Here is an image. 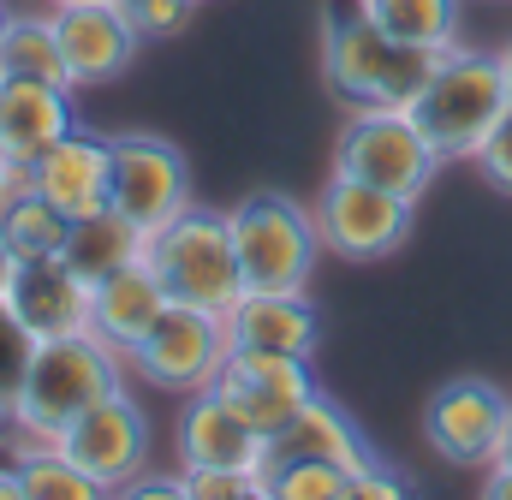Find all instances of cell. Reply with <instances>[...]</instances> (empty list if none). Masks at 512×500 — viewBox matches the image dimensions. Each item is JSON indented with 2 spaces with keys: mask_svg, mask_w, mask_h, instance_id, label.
<instances>
[{
  "mask_svg": "<svg viewBox=\"0 0 512 500\" xmlns=\"http://www.w3.org/2000/svg\"><path fill=\"white\" fill-rule=\"evenodd\" d=\"M108 143H114V161H108V209H120L143 233H155L161 221H173L191 203V167H185L179 143H167L155 131H120Z\"/></svg>",
  "mask_w": 512,
  "mask_h": 500,
  "instance_id": "obj_9",
  "label": "cell"
},
{
  "mask_svg": "<svg viewBox=\"0 0 512 500\" xmlns=\"http://www.w3.org/2000/svg\"><path fill=\"white\" fill-rule=\"evenodd\" d=\"M90 292H96V286H90L60 250H48V256H18V262H12L0 304H6L36 340H66V334H84V328H90Z\"/></svg>",
  "mask_w": 512,
  "mask_h": 500,
  "instance_id": "obj_13",
  "label": "cell"
},
{
  "mask_svg": "<svg viewBox=\"0 0 512 500\" xmlns=\"http://www.w3.org/2000/svg\"><path fill=\"white\" fill-rule=\"evenodd\" d=\"M233 250L245 292H310V274L322 262L316 215L286 191H251L233 215Z\"/></svg>",
  "mask_w": 512,
  "mask_h": 500,
  "instance_id": "obj_5",
  "label": "cell"
},
{
  "mask_svg": "<svg viewBox=\"0 0 512 500\" xmlns=\"http://www.w3.org/2000/svg\"><path fill=\"white\" fill-rule=\"evenodd\" d=\"M143 262L161 274L173 304H197V310H233V298L245 292L239 274V250H233V221L215 209H179L173 221H161L143 239Z\"/></svg>",
  "mask_w": 512,
  "mask_h": 500,
  "instance_id": "obj_4",
  "label": "cell"
},
{
  "mask_svg": "<svg viewBox=\"0 0 512 500\" xmlns=\"http://www.w3.org/2000/svg\"><path fill=\"white\" fill-rule=\"evenodd\" d=\"M18 185H24V173H18V167H12V161L0 155V209H6V197H12Z\"/></svg>",
  "mask_w": 512,
  "mask_h": 500,
  "instance_id": "obj_33",
  "label": "cell"
},
{
  "mask_svg": "<svg viewBox=\"0 0 512 500\" xmlns=\"http://www.w3.org/2000/svg\"><path fill=\"white\" fill-rule=\"evenodd\" d=\"M0 84H6V72H0Z\"/></svg>",
  "mask_w": 512,
  "mask_h": 500,
  "instance_id": "obj_40",
  "label": "cell"
},
{
  "mask_svg": "<svg viewBox=\"0 0 512 500\" xmlns=\"http://www.w3.org/2000/svg\"><path fill=\"white\" fill-rule=\"evenodd\" d=\"M215 393L251 423L262 441H274L322 387L310 375V358H292V352H251V346H233L227 364L215 375Z\"/></svg>",
  "mask_w": 512,
  "mask_h": 500,
  "instance_id": "obj_10",
  "label": "cell"
},
{
  "mask_svg": "<svg viewBox=\"0 0 512 500\" xmlns=\"http://www.w3.org/2000/svg\"><path fill=\"white\" fill-rule=\"evenodd\" d=\"M36 346H42V340H36V334L6 310V304H0V399H6V405L18 399V387H24V375H30Z\"/></svg>",
  "mask_w": 512,
  "mask_h": 500,
  "instance_id": "obj_28",
  "label": "cell"
},
{
  "mask_svg": "<svg viewBox=\"0 0 512 500\" xmlns=\"http://www.w3.org/2000/svg\"><path fill=\"white\" fill-rule=\"evenodd\" d=\"M507 72L501 54L483 48H447L435 78L423 84V96L411 102L417 131L435 143L441 161H471V149L489 137V125L507 114Z\"/></svg>",
  "mask_w": 512,
  "mask_h": 500,
  "instance_id": "obj_3",
  "label": "cell"
},
{
  "mask_svg": "<svg viewBox=\"0 0 512 500\" xmlns=\"http://www.w3.org/2000/svg\"><path fill=\"white\" fill-rule=\"evenodd\" d=\"M227 334H233V346H251V352L310 358L322 340V316H316L310 292H239L227 310Z\"/></svg>",
  "mask_w": 512,
  "mask_h": 500,
  "instance_id": "obj_18",
  "label": "cell"
},
{
  "mask_svg": "<svg viewBox=\"0 0 512 500\" xmlns=\"http://www.w3.org/2000/svg\"><path fill=\"white\" fill-rule=\"evenodd\" d=\"M483 495H489V500H512V471H507V465H489V477H483Z\"/></svg>",
  "mask_w": 512,
  "mask_h": 500,
  "instance_id": "obj_32",
  "label": "cell"
},
{
  "mask_svg": "<svg viewBox=\"0 0 512 500\" xmlns=\"http://www.w3.org/2000/svg\"><path fill=\"white\" fill-rule=\"evenodd\" d=\"M495 465H507V471H512V417H507V435H501V453H495Z\"/></svg>",
  "mask_w": 512,
  "mask_h": 500,
  "instance_id": "obj_35",
  "label": "cell"
},
{
  "mask_svg": "<svg viewBox=\"0 0 512 500\" xmlns=\"http://www.w3.org/2000/svg\"><path fill=\"white\" fill-rule=\"evenodd\" d=\"M54 447H60L78 471H90V483H96L102 495H120L131 477L143 471V459H149V423H143V411H137V399H131L126 387H114V393L96 399Z\"/></svg>",
  "mask_w": 512,
  "mask_h": 500,
  "instance_id": "obj_12",
  "label": "cell"
},
{
  "mask_svg": "<svg viewBox=\"0 0 512 500\" xmlns=\"http://www.w3.org/2000/svg\"><path fill=\"white\" fill-rule=\"evenodd\" d=\"M352 477L322 459H268L262 465V495L274 500H346Z\"/></svg>",
  "mask_w": 512,
  "mask_h": 500,
  "instance_id": "obj_26",
  "label": "cell"
},
{
  "mask_svg": "<svg viewBox=\"0 0 512 500\" xmlns=\"http://www.w3.org/2000/svg\"><path fill=\"white\" fill-rule=\"evenodd\" d=\"M114 6L143 42H161V36L185 30V18L197 12V0H114Z\"/></svg>",
  "mask_w": 512,
  "mask_h": 500,
  "instance_id": "obj_29",
  "label": "cell"
},
{
  "mask_svg": "<svg viewBox=\"0 0 512 500\" xmlns=\"http://www.w3.org/2000/svg\"><path fill=\"white\" fill-rule=\"evenodd\" d=\"M334 173L382 185V191H399V197L417 203L435 185L441 155L417 131L411 108H352V120L340 125V137H334Z\"/></svg>",
  "mask_w": 512,
  "mask_h": 500,
  "instance_id": "obj_6",
  "label": "cell"
},
{
  "mask_svg": "<svg viewBox=\"0 0 512 500\" xmlns=\"http://www.w3.org/2000/svg\"><path fill=\"white\" fill-rule=\"evenodd\" d=\"M12 262H18V256H12V250L0 245V292H6V274H12Z\"/></svg>",
  "mask_w": 512,
  "mask_h": 500,
  "instance_id": "obj_36",
  "label": "cell"
},
{
  "mask_svg": "<svg viewBox=\"0 0 512 500\" xmlns=\"http://www.w3.org/2000/svg\"><path fill=\"white\" fill-rule=\"evenodd\" d=\"M54 6H60V0H54Z\"/></svg>",
  "mask_w": 512,
  "mask_h": 500,
  "instance_id": "obj_41",
  "label": "cell"
},
{
  "mask_svg": "<svg viewBox=\"0 0 512 500\" xmlns=\"http://www.w3.org/2000/svg\"><path fill=\"white\" fill-rule=\"evenodd\" d=\"M316 233L322 250L346 256V262H382L411 239V215L417 203L382 191V185H364V179H346V173H328L322 197H316Z\"/></svg>",
  "mask_w": 512,
  "mask_h": 500,
  "instance_id": "obj_8",
  "label": "cell"
},
{
  "mask_svg": "<svg viewBox=\"0 0 512 500\" xmlns=\"http://www.w3.org/2000/svg\"><path fill=\"white\" fill-rule=\"evenodd\" d=\"M233 352V334H227V316L221 310H197V304H167L161 322L126 352V364L137 370V381L161 387V393H203L215 387V375Z\"/></svg>",
  "mask_w": 512,
  "mask_h": 500,
  "instance_id": "obj_7",
  "label": "cell"
},
{
  "mask_svg": "<svg viewBox=\"0 0 512 500\" xmlns=\"http://www.w3.org/2000/svg\"><path fill=\"white\" fill-rule=\"evenodd\" d=\"M143 239H149V233H143L137 221H126L120 209H108V203H102V209H90V215H78V221L66 227L60 256H66V262L96 286V280L120 274L126 262H137V256H143Z\"/></svg>",
  "mask_w": 512,
  "mask_h": 500,
  "instance_id": "obj_21",
  "label": "cell"
},
{
  "mask_svg": "<svg viewBox=\"0 0 512 500\" xmlns=\"http://www.w3.org/2000/svg\"><path fill=\"white\" fill-rule=\"evenodd\" d=\"M108 161H114V143L78 125V131H66L42 161L24 167V185H30L36 197H48L66 221H78V215H90V209L108 203Z\"/></svg>",
  "mask_w": 512,
  "mask_h": 500,
  "instance_id": "obj_15",
  "label": "cell"
},
{
  "mask_svg": "<svg viewBox=\"0 0 512 500\" xmlns=\"http://www.w3.org/2000/svg\"><path fill=\"white\" fill-rule=\"evenodd\" d=\"M114 387H126V352H114L102 334L84 328L66 340H42L18 399H12V429H18V441H60Z\"/></svg>",
  "mask_w": 512,
  "mask_h": 500,
  "instance_id": "obj_2",
  "label": "cell"
},
{
  "mask_svg": "<svg viewBox=\"0 0 512 500\" xmlns=\"http://www.w3.org/2000/svg\"><path fill=\"white\" fill-rule=\"evenodd\" d=\"M507 417H512V399L495 381L459 375V381L435 387V399L423 405V435L447 465H495Z\"/></svg>",
  "mask_w": 512,
  "mask_h": 500,
  "instance_id": "obj_11",
  "label": "cell"
},
{
  "mask_svg": "<svg viewBox=\"0 0 512 500\" xmlns=\"http://www.w3.org/2000/svg\"><path fill=\"white\" fill-rule=\"evenodd\" d=\"M185 500H251L262 495L256 471H227V465H179Z\"/></svg>",
  "mask_w": 512,
  "mask_h": 500,
  "instance_id": "obj_27",
  "label": "cell"
},
{
  "mask_svg": "<svg viewBox=\"0 0 512 500\" xmlns=\"http://www.w3.org/2000/svg\"><path fill=\"white\" fill-rule=\"evenodd\" d=\"M179 465H227V471H256L262 477L268 441L215 387H203V393L185 399V417H179Z\"/></svg>",
  "mask_w": 512,
  "mask_h": 500,
  "instance_id": "obj_17",
  "label": "cell"
},
{
  "mask_svg": "<svg viewBox=\"0 0 512 500\" xmlns=\"http://www.w3.org/2000/svg\"><path fill=\"white\" fill-rule=\"evenodd\" d=\"M54 36H60V60H66L72 90L114 84L120 72H131V60L143 48V36L120 18L114 0H60L54 6Z\"/></svg>",
  "mask_w": 512,
  "mask_h": 500,
  "instance_id": "obj_14",
  "label": "cell"
},
{
  "mask_svg": "<svg viewBox=\"0 0 512 500\" xmlns=\"http://www.w3.org/2000/svg\"><path fill=\"white\" fill-rule=\"evenodd\" d=\"M501 72H507V102H512V42L501 48Z\"/></svg>",
  "mask_w": 512,
  "mask_h": 500,
  "instance_id": "obj_37",
  "label": "cell"
},
{
  "mask_svg": "<svg viewBox=\"0 0 512 500\" xmlns=\"http://www.w3.org/2000/svg\"><path fill=\"white\" fill-rule=\"evenodd\" d=\"M0 495L24 500V483H18V465H0Z\"/></svg>",
  "mask_w": 512,
  "mask_h": 500,
  "instance_id": "obj_34",
  "label": "cell"
},
{
  "mask_svg": "<svg viewBox=\"0 0 512 500\" xmlns=\"http://www.w3.org/2000/svg\"><path fill=\"white\" fill-rule=\"evenodd\" d=\"M471 167L483 173V185H495L501 197H512V108L489 125V137L471 149Z\"/></svg>",
  "mask_w": 512,
  "mask_h": 500,
  "instance_id": "obj_30",
  "label": "cell"
},
{
  "mask_svg": "<svg viewBox=\"0 0 512 500\" xmlns=\"http://www.w3.org/2000/svg\"><path fill=\"white\" fill-rule=\"evenodd\" d=\"M387 36L417 42V48H459V0H358Z\"/></svg>",
  "mask_w": 512,
  "mask_h": 500,
  "instance_id": "obj_23",
  "label": "cell"
},
{
  "mask_svg": "<svg viewBox=\"0 0 512 500\" xmlns=\"http://www.w3.org/2000/svg\"><path fill=\"white\" fill-rule=\"evenodd\" d=\"M6 429H12V405L0 399V441H6Z\"/></svg>",
  "mask_w": 512,
  "mask_h": 500,
  "instance_id": "obj_38",
  "label": "cell"
},
{
  "mask_svg": "<svg viewBox=\"0 0 512 500\" xmlns=\"http://www.w3.org/2000/svg\"><path fill=\"white\" fill-rule=\"evenodd\" d=\"M399 500L405 495V477H393V471H387L382 459H370V465H364V471H352V489H346V500Z\"/></svg>",
  "mask_w": 512,
  "mask_h": 500,
  "instance_id": "obj_31",
  "label": "cell"
},
{
  "mask_svg": "<svg viewBox=\"0 0 512 500\" xmlns=\"http://www.w3.org/2000/svg\"><path fill=\"white\" fill-rule=\"evenodd\" d=\"M268 459H322V465H340V471L352 477V471H364L376 453H370V441L358 435V423H352L328 393H316V399L268 441Z\"/></svg>",
  "mask_w": 512,
  "mask_h": 500,
  "instance_id": "obj_20",
  "label": "cell"
},
{
  "mask_svg": "<svg viewBox=\"0 0 512 500\" xmlns=\"http://www.w3.org/2000/svg\"><path fill=\"white\" fill-rule=\"evenodd\" d=\"M0 24H6V6H0Z\"/></svg>",
  "mask_w": 512,
  "mask_h": 500,
  "instance_id": "obj_39",
  "label": "cell"
},
{
  "mask_svg": "<svg viewBox=\"0 0 512 500\" xmlns=\"http://www.w3.org/2000/svg\"><path fill=\"white\" fill-rule=\"evenodd\" d=\"M0 72L6 78L72 84L66 60H60V36H54V12H6V24H0Z\"/></svg>",
  "mask_w": 512,
  "mask_h": 500,
  "instance_id": "obj_22",
  "label": "cell"
},
{
  "mask_svg": "<svg viewBox=\"0 0 512 500\" xmlns=\"http://www.w3.org/2000/svg\"><path fill=\"white\" fill-rule=\"evenodd\" d=\"M12 465H18L24 500H96L102 495V489L90 483V471H78L54 441H18Z\"/></svg>",
  "mask_w": 512,
  "mask_h": 500,
  "instance_id": "obj_24",
  "label": "cell"
},
{
  "mask_svg": "<svg viewBox=\"0 0 512 500\" xmlns=\"http://www.w3.org/2000/svg\"><path fill=\"white\" fill-rule=\"evenodd\" d=\"M167 304H173V298H167L161 274L137 256V262H126L120 274L96 280V292H90V334H102L114 352H131V346L161 322Z\"/></svg>",
  "mask_w": 512,
  "mask_h": 500,
  "instance_id": "obj_19",
  "label": "cell"
},
{
  "mask_svg": "<svg viewBox=\"0 0 512 500\" xmlns=\"http://www.w3.org/2000/svg\"><path fill=\"white\" fill-rule=\"evenodd\" d=\"M66 215L48 203V197H36L30 185H18L12 197H6V209H0V245L12 250V256H48V250L66 245Z\"/></svg>",
  "mask_w": 512,
  "mask_h": 500,
  "instance_id": "obj_25",
  "label": "cell"
},
{
  "mask_svg": "<svg viewBox=\"0 0 512 500\" xmlns=\"http://www.w3.org/2000/svg\"><path fill=\"white\" fill-rule=\"evenodd\" d=\"M441 54L447 48H417L387 36L358 0L328 12V30H322V78L346 108H411L435 78Z\"/></svg>",
  "mask_w": 512,
  "mask_h": 500,
  "instance_id": "obj_1",
  "label": "cell"
},
{
  "mask_svg": "<svg viewBox=\"0 0 512 500\" xmlns=\"http://www.w3.org/2000/svg\"><path fill=\"white\" fill-rule=\"evenodd\" d=\"M66 131H78L72 84H48V78H6L0 84V155L18 173L30 161H42Z\"/></svg>",
  "mask_w": 512,
  "mask_h": 500,
  "instance_id": "obj_16",
  "label": "cell"
}]
</instances>
